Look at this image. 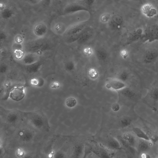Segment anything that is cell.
Here are the masks:
<instances>
[{
  "label": "cell",
  "mask_w": 158,
  "mask_h": 158,
  "mask_svg": "<svg viewBox=\"0 0 158 158\" xmlns=\"http://www.w3.org/2000/svg\"><path fill=\"white\" fill-rule=\"evenodd\" d=\"M152 143L151 141L138 138L136 147L137 153L140 154L143 152H146L152 146Z\"/></svg>",
  "instance_id": "30bf717a"
},
{
  "label": "cell",
  "mask_w": 158,
  "mask_h": 158,
  "mask_svg": "<svg viewBox=\"0 0 158 158\" xmlns=\"http://www.w3.org/2000/svg\"><path fill=\"white\" fill-rule=\"evenodd\" d=\"M26 2L33 5H36L40 2H42V0H23Z\"/></svg>",
  "instance_id": "ffe728a7"
},
{
  "label": "cell",
  "mask_w": 158,
  "mask_h": 158,
  "mask_svg": "<svg viewBox=\"0 0 158 158\" xmlns=\"http://www.w3.org/2000/svg\"><path fill=\"white\" fill-rule=\"evenodd\" d=\"M97 54L98 58L101 59L103 60L106 57V53L105 52L102 50H98L97 52Z\"/></svg>",
  "instance_id": "d6986e66"
},
{
  "label": "cell",
  "mask_w": 158,
  "mask_h": 158,
  "mask_svg": "<svg viewBox=\"0 0 158 158\" xmlns=\"http://www.w3.org/2000/svg\"><path fill=\"white\" fill-rule=\"evenodd\" d=\"M106 86L108 88L119 90L126 87L127 85L124 82L117 78H110L107 80Z\"/></svg>",
  "instance_id": "52a82bcc"
},
{
  "label": "cell",
  "mask_w": 158,
  "mask_h": 158,
  "mask_svg": "<svg viewBox=\"0 0 158 158\" xmlns=\"http://www.w3.org/2000/svg\"><path fill=\"white\" fill-rule=\"evenodd\" d=\"M144 1L151 2L158 7V0H144Z\"/></svg>",
  "instance_id": "cb8c5ba5"
},
{
  "label": "cell",
  "mask_w": 158,
  "mask_h": 158,
  "mask_svg": "<svg viewBox=\"0 0 158 158\" xmlns=\"http://www.w3.org/2000/svg\"><path fill=\"white\" fill-rule=\"evenodd\" d=\"M52 1V0H42V2L45 5L49 6L51 4Z\"/></svg>",
  "instance_id": "603a6c76"
},
{
  "label": "cell",
  "mask_w": 158,
  "mask_h": 158,
  "mask_svg": "<svg viewBox=\"0 0 158 158\" xmlns=\"http://www.w3.org/2000/svg\"><path fill=\"white\" fill-rule=\"evenodd\" d=\"M143 102L154 111L158 109V86H154L148 90L145 96L143 98Z\"/></svg>",
  "instance_id": "7a4b0ae2"
},
{
  "label": "cell",
  "mask_w": 158,
  "mask_h": 158,
  "mask_svg": "<svg viewBox=\"0 0 158 158\" xmlns=\"http://www.w3.org/2000/svg\"><path fill=\"white\" fill-rule=\"evenodd\" d=\"M158 58V51L154 49H150L146 51L143 56V62L146 64H150Z\"/></svg>",
  "instance_id": "9c48e42d"
},
{
  "label": "cell",
  "mask_w": 158,
  "mask_h": 158,
  "mask_svg": "<svg viewBox=\"0 0 158 158\" xmlns=\"http://www.w3.org/2000/svg\"><path fill=\"white\" fill-rule=\"evenodd\" d=\"M65 104L68 107L72 108L76 106L77 104V101L75 98L70 97L66 99Z\"/></svg>",
  "instance_id": "2e32d148"
},
{
  "label": "cell",
  "mask_w": 158,
  "mask_h": 158,
  "mask_svg": "<svg viewBox=\"0 0 158 158\" xmlns=\"http://www.w3.org/2000/svg\"><path fill=\"white\" fill-rule=\"evenodd\" d=\"M132 131L138 138L150 141L148 136L143 129L135 127L132 128Z\"/></svg>",
  "instance_id": "4fadbf2b"
},
{
  "label": "cell",
  "mask_w": 158,
  "mask_h": 158,
  "mask_svg": "<svg viewBox=\"0 0 158 158\" xmlns=\"http://www.w3.org/2000/svg\"><path fill=\"white\" fill-rule=\"evenodd\" d=\"M122 138L128 144L136 149L138 138L133 132V133H124L123 135Z\"/></svg>",
  "instance_id": "8fae6325"
},
{
  "label": "cell",
  "mask_w": 158,
  "mask_h": 158,
  "mask_svg": "<svg viewBox=\"0 0 158 158\" xmlns=\"http://www.w3.org/2000/svg\"><path fill=\"white\" fill-rule=\"evenodd\" d=\"M140 119L142 121L143 129L153 144H155L158 142V132L151 123L141 117Z\"/></svg>",
  "instance_id": "277c9868"
},
{
  "label": "cell",
  "mask_w": 158,
  "mask_h": 158,
  "mask_svg": "<svg viewBox=\"0 0 158 158\" xmlns=\"http://www.w3.org/2000/svg\"><path fill=\"white\" fill-rule=\"evenodd\" d=\"M83 151V147L81 144L77 145L75 149V155L77 157H79L82 154Z\"/></svg>",
  "instance_id": "ac0fdd59"
},
{
  "label": "cell",
  "mask_w": 158,
  "mask_h": 158,
  "mask_svg": "<svg viewBox=\"0 0 158 158\" xmlns=\"http://www.w3.org/2000/svg\"><path fill=\"white\" fill-rule=\"evenodd\" d=\"M120 106L118 103H115L113 104L112 106V108L113 110L114 111H117L120 109Z\"/></svg>",
  "instance_id": "44dd1931"
},
{
  "label": "cell",
  "mask_w": 158,
  "mask_h": 158,
  "mask_svg": "<svg viewBox=\"0 0 158 158\" xmlns=\"http://www.w3.org/2000/svg\"><path fill=\"white\" fill-rule=\"evenodd\" d=\"M25 94V87L22 85H17L15 86L11 89L9 96L12 100L19 101L24 98Z\"/></svg>",
  "instance_id": "8992f818"
},
{
  "label": "cell",
  "mask_w": 158,
  "mask_h": 158,
  "mask_svg": "<svg viewBox=\"0 0 158 158\" xmlns=\"http://www.w3.org/2000/svg\"><path fill=\"white\" fill-rule=\"evenodd\" d=\"M107 146L112 150H117L121 148V145L119 142L113 138L109 139L107 141Z\"/></svg>",
  "instance_id": "5bb4252c"
},
{
  "label": "cell",
  "mask_w": 158,
  "mask_h": 158,
  "mask_svg": "<svg viewBox=\"0 0 158 158\" xmlns=\"http://www.w3.org/2000/svg\"><path fill=\"white\" fill-rule=\"evenodd\" d=\"M130 2V7L139 10V8L145 2L144 0H128Z\"/></svg>",
  "instance_id": "9a60e30c"
},
{
  "label": "cell",
  "mask_w": 158,
  "mask_h": 158,
  "mask_svg": "<svg viewBox=\"0 0 158 158\" xmlns=\"http://www.w3.org/2000/svg\"><path fill=\"white\" fill-rule=\"evenodd\" d=\"M141 40L144 43L158 41V17L146 20L143 34Z\"/></svg>",
  "instance_id": "6da1fadb"
},
{
  "label": "cell",
  "mask_w": 158,
  "mask_h": 158,
  "mask_svg": "<svg viewBox=\"0 0 158 158\" xmlns=\"http://www.w3.org/2000/svg\"><path fill=\"white\" fill-rule=\"evenodd\" d=\"M129 77V74L126 71H123L119 74L118 76V79L125 82L127 81Z\"/></svg>",
  "instance_id": "e0dca14e"
},
{
  "label": "cell",
  "mask_w": 158,
  "mask_h": 158,
  "mask_svg": "<svg viewBox=\"0 0 158 158\" xmlns=\"http://www.w3.org/2000/svg\"><path fill=\"white\" fill-rule=\"evenodd\" d=\"M157 156L156 157V158H158V154L156 156Z\"/></svg>",
  "instance_id": "d4e9b609"
},
{
  "label": "cell",
  "mask_w": 158,
  "mask_h": 158,
  "mask_svg": "<svg viewBox=\"0 0 158 158\" xmlns=\"http://www.w3.org/2000/svg\"><path fill=\"white\" fill-rule=\"evenodd\" d=\"M139 11L141 16L147 20L158 17V7L151 2L145 1Z\"/></svg>",
  "instance_id": "3957f363"
},
{
  "label": "cell",
  "mask_w": 158,
  "mask_h": 158,
  "mask_svg": "<svg viewBox=\"0 0 158 158\" xmlns=\"http://www.w3.org/2000/svg\"><path fill=\"white\" fill-rule=\"evenodd\" d=\"M14 15L13 9L9 6H6L3 2L0 3V16L3 20H8Z\"/></svg>",
  "instance_id": "ba28073f"
},
{
  "label": "cell",
  "mask_w": 158,
  "mask_h": 158,
  "mask_svg": "<svg viewBox=\"0 0 158 158\" xmlns=\"http://www.w3.org/2000/svg\"><path fill=\"white\" fill-rule=\"evenodd\" d=\"M139 156H140V157L142 158H150L151 157L150 156V155L148 154L147 153H146V152H143L140 154Z\"/></svg>",
  "instance_id": "7402d4cb"
},
{
  "label": "cell",
  "mask_w": 158,
  "mask_h": 158,
  "mask_svg": "<svg viewBox=\"0 0 158 158\" xmlns=\"http://www.w3.org/2000/svg\"><path fill=\"white\" fill-rule=\"evenodd\" d=\"M47 29V27L46 24L42 21L37 22L34 27V31L37 34H42L45 33Z\"/></svg>",
  "instance_id": "7c38bea8"
},
{
  "label": "cell",
  "mask_w": 158,
  "mask_h": 158,
  "mask_svg": "<svg viewBox=\"0 0 158 158\" xmlns=\"http://www.w3.org/2000/svg\"><path fill=\"white\" fill-rule=\"evenodd\" d=\"M121 93L124 97L130 101L134 106L143 98L141 94L135 90L126 87L121 89Z\"/></svg>",
  "instance_id": "5b68a950"
}]
</instances>
